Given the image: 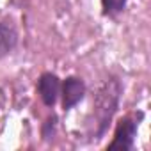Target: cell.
Segmentation results:
<instances>
[{"label": "cell", "mask_w": 151, "mask_h": 151, "mask_svg": "<svg viewBox=\"0 0 151 151\" xmlns=\"http://www.w3.org/2000/svg\"><path fill=\"white\" fill-rule=\"evenodd\" d=\"M119 96H121V84L116 80V78H110V80H105L98 93L94 94V100H93V114H94V137L100 139L109 123L112 121V116L114 112L117 110V105H119Z\"/></svg>", "instance_id": "cell-1"}, {"label": "cell", "mask_w": 151, "mask_h": 151, "mask_svg": "<svg viewBox=\"0 0 151 151\" xmlns=\"http://www.w3.org/2000/svg\"><path fill=\"white\" fill-rule=\"evenodd\" d=\"M140 119H142V112L132 114V116H124L117 123L116 132H114V139L107 146V149H110V151H114V149H119V151H130V149H133Z\"/></svg>", "instance_id": "cell-2"}, {"label": "cell", "mask_w": 151, "mask_h": 151, "mask_svg": "<svg viewBox=\"0 0 151 151\" xmlns=\"http://www.w3.org/2000/svg\"><path fill=\"white\" fill-rule=\"evenodd\" d=\"M86 96V84L78 77H68L60 84V98H62V109L71 110L75 105H78Z\"/></svg>", "instance_id": "cell-3"}, {"label": "cell", "mask_w": 151, "mask_h": 151, "mask_svg": "<svg viewBox=\"0 0 151 151\" xmlns=\"http://www.w3.org/2000/svg\"><path fill=\"white\" fill-rule=\"evenodd\" d=\"M37 94L46 107H53L60 96V80L55 73H43L37 78Z\"/></svg>", "instance_id": "cell-4"}, {"label": "cell", "mask_w": 151, "mask_h": 151, "mask_svg": "<svg viewBox=\"0 0 151 151\" xmlns=\"http://www.w3.org/2000/svg\"><path fill=\"white\" fill-rule=\"evenodd\" d=\"M18 43V34L13 27L0 22V59L9 55Z\"/></svg>", "instance_id": "cell-5"}, {"label": "cell", "mask_w": 151, "mask_h": 151, "mask_svg": "<svg viewBox=\"0 0 151 151\" xmlns=\"http://www.w3.org/2000/svg\"><path fill=\"white\" fill-rule=\"evenodd\" d=\"M128 0H101V9L105 16H117L124 11Z\"/></svg>", "instance_id": "cell-6"}]
</instances>
